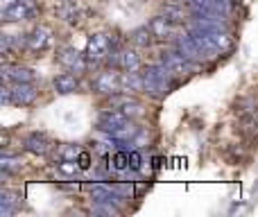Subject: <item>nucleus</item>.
I'll list each match as a JSON object with an SVG mask.
<instances>
[{
    "label": "nucleus",
    "mask_w": 258,
    "mask_h": 217,
    "mask_svg": "<svg viewBox=\"0 0 258 217\" xmlns=\"http://www.w3.org/2000/svg\"><path fill=\"white\" fill-rule=\"evenodd\" d=\"M152 30H150V25H145V27H138V30H134L132 32V36H129V41H132L136 48H147V45L152 43Z\"/></svg>",
    "instance_id": "19"
},
{
    "label": "nucleus",
    "mask_w": 258,
    "mask_h": 217,
    "mask_svg": "<svg viewBox=\"0 0 258 217\" xmlns=\"http://www.w3.org/2000/svg\"><path fill=\"white\" fill-rule=\"evenodd\" d=\"M147 25H150L154 39H168V36H172V21H170L165 14L163 16H154Z\"/></svg>",
    "instance_id": "15"
},
{
    "label": "nucleus",
    "mask_w": 258,
    "mask_h": 217,
    "mask_svg": "<svg viewBox=\"0 0 258 217\" xmlns=\"http://www.w3.org/2000/svg\"><path fill=\"white\" fill-rule=\"evenodd\" d=\"M25 150L36 156H45L50 152V140L43 131H34L25 138Z\"/></svg>",
    "instance_id": "11"
},
{
    "label": "nucleus",
    "mask_w": 258,
    "mask_h": 217,
    "mask_svg": "<svg viewBox=\"0 0 258 217\" xmlns=\"http://www.w3.org/2000/svg\"><path fill=\"white\" fill-rule=\"evenodd\" d=\"M36 102V89L30 84H14L12 86V104L16 107H30Z\"/></svg>",
    "instance_id": "8"
},
{
    "label": "nucleus",
    "mask_w": 258,
    "mask_h": 217,
    "mask_svg": "<svg viewBox=\"0 0 258 217\" xmlns=\"http://www.w3.org/2000/svg\"><path fill=\"white\" fill-rule=\"evenodd\" d=\"M59 63L66 66L68 70H73V73H84V68H86L84 54H80L75 48H63L61 52H59Z\"/></svg>",
    "instance_id": "9"
},
{
    "label": "nucleus",
    "mask_w": 258,
    "mask_h": 217,
    "mask_svg": "<svg viewBox=\"0 0 258 217\" xmlns=\"http://www.w3.org/2000/svg\"><path fill=\"white\" fill-rule=\"evenodd\" d=\"M251 124H254V127H258V109H256V113H254V118H251Z\"/></svg>",
    "instance_id": "33"
},
{
    "label": "nucleus",
    "mask_w": 258,
    "mask_h": 217,
    "mask_svg": "<svg viewBox=\"0 0 258 217\" xmlns=\"http://www.w3.org/2000/svg\"><path fill=\"white\" fill-rule=\"evenodd\" d=\"M34 12V0H21V3L12 5L9 9H3V18L5 21H23Z\"/></svg>",
    "instance_id": "12"
},
{
    "label": "nucleus",
    "mask_w": 258,
    "mask_h": 217,
    "mask_svg": "<svg viewBox=\"0 0 258 217\" xmlns=\"http://www.w3.org/2000/svg\"><path fill=\"white\" fill-rule=\"evenodd\" d=\"M118 63H120L122 70H138L141 68V57L136 54V50H120L118 54Z\"/></svg>",
    "instance_id": "18"
},
{
    "label": "nucleus",
    "mask_w": 258,
    "mask_h": 217,
    "mask_svg": "<svg viewBox=\"0 0 258 217\" xmlns=\"http://www.w3.org/2000/svg\"><path fill=\"white\" fill-rule=\"evenodd\" d=\"M18 204H21V197H18L14 190L5 188V190L0 192V206H9V208H16Z\"/></svg>",
    "instance_id": "24"
},
{
    "label": "nucleus",
    "mask_w": 258,
    "mask_h": 217,
    "mask_svg": "<svg viewBox=\"0 0 258 217\" xmlns=\"http://www.w3.org/2000/svg\"><path fill=\"white\" fill-rule=\"evenodd\" d=\"M93 210L95 215H120V208H118L113 201H93Z\"/></svg>",
    "instance_id": "22"
},
{
    "label": "nucleus",
    "mask_w": 258,
    "mask_h": 217,
    "mask_svg": "<svg viewBox=\"0 0 258 217\" xmlns=\"http://www.w3.org/2000/svg\"><path fill=\"white\" fill-rule=\"evenodd\" d=\"M0 100H3V104H12V86L0 89Z\"/></svg>",
    "instance_id": "31"
},
{
    "label": "nucleus",
    "mask_w": 258,
    "mask_h": 217,
    "mask_svg": "<svg viewBox=\"0 0 258 217\" xmlns=\"http://www.w3.org/2000/svg\"><path fill=\"white\" fill-rule=\"evenodd\" d=\"M120 91H125V93H138V91H145V80H143V75L138 70H125L120 75Z\"/></svg>",
    "instance_id": "13"
},
{
    "label": "nucleus",
    "mask_w": 258,
    "mask_h": 217,
    "mask_svg": "<svg viewBox=\"0 0 258 217\" xmlns=\"http://www.w3.org/2000/svg\"><path fill=\"white\" fill-rule=\"evenodd\" d=\"M161 63H165L168 70L172 73L174 77H181V75H186V73H192L200 68L195 61H190V59H188L186 54H181L179 50H168V52H163L161 54Z\"/></svg>",
    "instance_id": "2"
},
{
    "label": "nucleus",
    "mask_w": 258,
    "mask_h": 217,
    "mask_svg": "<svg viewBox=\"0 0 258 217\" xmlns=\"http://www.w3.org/2000/svg\"><path fill=\"white\" fill-rule=\"evenodd\" d=\"M120 111L127 115V118H134V115H141L143 113V109H141V104L134 100V102H127L125 107H120Z\"/></svg>",
    "instance_id": "28"
},
{
    "label": "nucleus",
    "mask_w": 258,
    "mask_h": 217,
    "mask_svg": "<svg viewBox=\"0 0 258 217\" xmlns=\"http://www.w3.org/2000/svg\"><path fill=\"white\" fill-rule=\"evenodd\" d=\"M91 197L93 201H118L120 197L113 190V183H93L91 186Z\"/></svg>",
    "instance_id": "17"
},
{
    "label": "nucleus",
    "mask_w": 258,
    "mask_h": 217,
    "mask_svg": "<svg viewBox=\"0 0 258 217\" xmlns=\"http://www.w3.org/2000/svg\"><path fill=\"white\" fill-rule=\"evenodd\" d=\"M0 168H3V172H5V174L16 172V170H21V168H23V159H21V156L3 154V159H0Z\"/></svg>",
    "instance_id": "20"
},
{
    "label": "nucleus",
    "mask_w": 258,
    "mask_h": 217,
    "mask_svg": "<svg viewBox=\"0 0 258 217\" xmlns=\"http://www.w3.org/2000/svg\"><path fill=\"white\" fill-rule=\"evenodd\" d=\"M163 14L170 18L172 23H181L186 21V14H183V7H174V5H165Z\"/></svg>",
    "instance_id": "25"
},
{
    "label": "nucleus",
    "mask_w": 258,
    "mask_h": 217,
    "mask_svg": "<svg viewBox=\"0 0 258 217\" xmlns=\"http://www.w3.org/2000/svg\"><path fill=\"white\" fill-rule=\"evenodd\" d=\"M3 77L12 84H30L34 82V73L25 66H14V63H5L3 66Z\"/></svg>",
    "instance_id": "7"
},
{
    "label": "nucleus",
    "mask_w": 258,
    "mask_h": 217,
    "mask_svg": "<svg viewBox=\"0 0 258 217\" xmlns=\"http://www.w3.org/2000/svg\"><path fill=\"white\" fill-rule=\"evenodd\" d=\"M111 165H113V170H116V172H125V170H129V150L113 152Z\"/></svg>",
    "instance_id": "21"
},
{
    "label": "nucleus",
    "mask_w": 258,
    "mask_h": 217,
    "mask_svg": "<svg viewBox=\"0 0 258 217\" xmlns=\"http://www.w3.org/2000/svg\"><path fill=\"white\" fill-rule=\"evenodd\" d=\"M57 168H59V172H61L63 177H75V174L82 170L77 161H68V159H61V161H59Z\"/></svg>",
    "instance_id": "23"
},
{
    "label": "nucleus",
    "mask_w": 258,
    "mask_h": 217,
    "mask_svg": "<svg viewBox=\"0 0 258 217\" xmlns=\"http://www.w3.org/2000/svg\"><path fill=\"white\" fill-rule=\"evenodd\" d=\"M48 43H50V32L45 27H36V30L30 32V36H25V45L30 50H34V52L43 50Z\"/></svg>",
    "instance_id": "16"
},
{
    "label": "nucleus",
    "mask_w": 258,
    "mask_h": 217,
    "mask_svg": "<svg viewBox=\"0 0 258 217\" xmlns=\"http://www.w3.org/2000/svg\"><path fill=\"white\" fill-rule=\"evenodd\" d=\"M59 152H61V159H68V161H77V156H80V147L77 145H61L59 147Z\"/></svg>",
    "instance_id": "27"
},
{
    "label": "nucleus",
    "mask_w": 258,
    "mask_h": 217,
    "mask_svg": "<svg viewBox=\"0 0 258 217\" xmlns=\"http://www.w3.org/2000/svg\"><path fill=\"white\" fill-rule=\"evenodd\" d=\"M16 3H21V0H3V9H9L12 5H16Z\"/></svg>",
    "instance_id": "32"
},
{
    "label": "nucleus",
    "mask_w": 258,
    "mask_h": 217,
    "mask_svg": "<svg viewBox=\"0 0 258 217\" xmlns=\"http://www.w3.org/2000/svg\"><path fill=\"white\" fill-rule=\"evenodd\" d=\"M109 52H111V41H109L107 34H93L89 39V45H86L89 61H93V63L102 61V59L109 57Z\"/></svg>",
    "instance_id": "3"
},
{
    "label": "nucleus",
    "mask_w": 258,
    "mask_h": 217,
    "mask_svg": "<svg viewBox=\"0 0 258 217\" xmlns=\"http://www.w3.org/2000/svg\"><path fill=\"white\" fill-rule=\"evenodd\" d=\"M183 3H190V0H183Z\"/></svg>",
    "instance_id": "34"
},
{
    "label": "nucleus",
    "mask_w": 258,
    "mask_h": 217,
    "mask_svg": "<svg viewBox=\"0 0 258 217\" xmlns=\"http://www.w3.org/2000/svg\"><path fill=\"white\" fill-rule=\"evenodd\" d=\"M174 45H177V50L181 54H186L190 61H195V63H200V61H204L206 59V54H204V50L200 48V43L195 41V36L188 32V34H181V36H177V41H174Z\"/></svg>",
    "instance_id": "4"
},
{
    "label": "nucleus",
    "mask_w": 258,
    "mask_h": 217,
    "mask_svg": "<svg viewBox=\"0 0 258 217\" xmlns=\"http://www.w3.org/2000/svg\"><path fill=\"white\" fill-rule=\"evenodd\" d=\"M143 168V156L138 150H129V170L132 172H141Z\"/></svg>",
    "instance_id": "26"
},
{
    "label": "nucleus",
    "mask_w": 258,
    "mask_h": 217,
    "mask_svg": "<svg viewBox=\"0 0 258 217\" xmlns=\"http://www.w3.org/2000/svg\"><path fill=\"white\" fill-rule=\"evenodd\" d=\"M127 115L122 113V111H118V109H107V111H102L100 113V118H98V129L102 133H111L116 127H120L122 122H127Z\"/></svg>",
    "instance_id": "6"
},
{
    "label": "nucleus",
    "mask_w": 258,
    "mask_h": 217,
    "mask_svg": "<svg viewBox=\"0 0 258 217\" xmlns=\"http://www.w3.org/2000/svg\"><path fill=\"white\" fill-rule=\"evenodd\" d=\"M138 133H141V127H138V124L134 122L132 118H129L127 122H122L120 127H116V129H113V131L109 133V136H111L113 140L118 142V145H125V142L134 140V138H136Z\"/></svg>",
    "instance_id": "10"
},
{
    "label": "nucleus",
    "mask_w": 258,
    "mask_h": 217,
    "mask_svg": "<svg viewBox=\"0 0 258 217\" xmlns=\"http://www.w3.org/2000/svg\"><path fill=\"white\" fill-rule=\"evenodd\" d=\"M172 73L168 70L165 63H156V66H147L143 70V80H145V91L150 95H165L170 89H172Z\"/></svg>",
    "instance_id": "1"
},
{
    "label": "nucleus",
    "mask_w": 258,
    "mask_h": 217,
    "mask_svg": "<svg viewBox=\"0 0 258 217\" xmlns=\"http://www.w3.org/2000/svg\"><path fill=\"white\" fill-rule=\"evenodd\" d=\"M93 89L104 95H116L120 93V77L113 70H104L93 80Z\"/></svg>",
    "instance_id": "5"
},
{
    "label": "nucleus",
    "mask_w": 258,
    "mask_h": 217,
    "mask_svg": "<svg viewBox=\"0 0 258 217\" xmlns=\"http://www.w3.org/2000/svg\"><path fill=\"white\" fill-rule=\"evenodd\" d=\"M80 89V80H77L75 75L71 73H61V75L54 77V91L61 95H68V93H75V91Z\"/></svg>",
    "instance_id": "14"
},
{
    "label": "nucleus",
    "mask_w": 258,
    "mask_h": 217,
    "mask_svg": "<svg viewBox=\"0 0 258 217\" xmlns=\"http://www.w3.org/2000/svg\"><path fill=\"white\" fill-rule=\"evenodd\" d=\"M77 163H80V168L84 170H91V165H93V156H91V152H86V150H82L80 152V156H77Z\"/></svg>",
    "instance_id": "29"
},
{
    "label": "nucleus",
    "mask_w": 258,
    "mask_h": 217,
    "mask_svg": "<svg viewBox=\"0 0 258 217\" xmlns=\"http://www.w3.org/2000/svg\"><path fill=\"white\" fill-rule=\"evenodd\" d=\"M113 190H116V195L120 197V199H127V197L132 195V186H129V183H113Z\"/></svg>",
    "instance_id": "30"
}]
</instances>
